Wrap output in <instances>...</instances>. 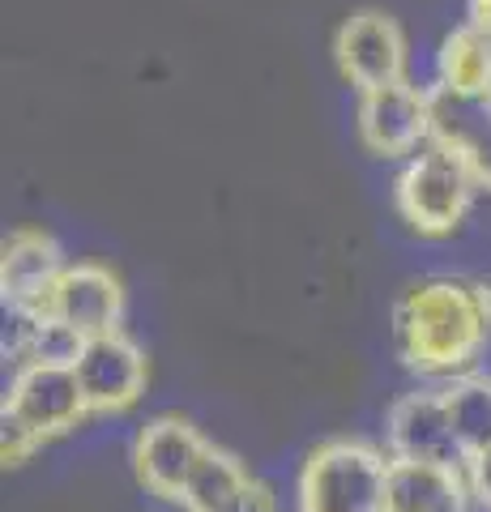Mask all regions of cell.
Segmentation results:
<instances>
[{"mask_svg":"<svg viewBox=\"0 0 491 512\" xmlns=\"http://www.w3.org/2000/svg\"><path fill=\"white\" fill-rule=\"evenodd\" d=\"M466 466L440 461H398L389 466V512H474Z\"/></svg>","mask_w":491,"mask_h":512,"instance_id":"cell-13","label":"cell"},{"mask_svg":"<svg viewBox=\"0 0 491 512\" xmlns=\"http://www.w3.org/2000/svg\"><path fill=\"white\" fill-rule=\"evenodd\" d=\"M466 474H470V487H474V504L483 512H491V448H483V453H474L466 461Z\"/></svg>","mask_w":491,"mask_h":512,"instance_id":"cell-19","label":"cell"},{"mask_svg":"<svg viewBox=\"0 0 491 512\" xmlns=\"http://www.w3.org/2000/svg\"><path fill=\"white\" fill-rule=\"evenodd\" d=\"M385 453L398 461H440V466H466L462 440H457L453 414L445 402V384L436 389L402 393L385 410Z\"/></svg>","mask_w":491,"mask_h":512,"instance_id":"cell-8","label":"cell"},{"mask_svg":"<svg viewBox=\"0 0 491 512\" xmlns=\"http://www.w3.org/2000/svg\"><path fill=\"white\" fill-rule=\"evenodd\" d=\"M39 448H43V440L35 436V431H26L22 423H13V419L0 414V461H5V470L26 466Z\"/></svg>","mask_w":491,"mask_h":512,"instance_id":"cell-17","label":"cell"},{"mask_svg":"<svg viewBox=\"0 0 491 512\" xmlns=\"http://www.w3.org/2000/svg\"><path fill=\"white\" fill-rule=\"evenodd\" d=\"M393 457L363 440H325L299 470V512H389Z\"/></svg>","mask_w":491,"mask_h":512,"instance_id":"cell-2","label":"cell"},{"mask_svg":"<svg viewBox=\"0 0 491 512\" xmlns=\"http://www.w3.org/2000/svg\"><path fill=\"white\" fill-rule=\"evenodd\" d=\"M39 316H52L60 325H69L82 342L103 338V333H120L124 286L112 269H103V265H90V261L65 265V274L52 286V295L43 299Z\"/></svg>","mask_w":491,"mask_h":512,"instance_id":"cell-10","label":"cell"},{"mask_svg":"<svg viewBox=\"0 0 491 512\" xmlns=\"http://www.w3.org/2000/svg\"><path fill=\"white\" fill-rule=\"evenodd\" d=\"M393 346L402 367L453 380L474 372L491 346V286L466 278H427L393 303Z\"/></svg>","mask_w":491,"mask_h":512,"instance_id":"cell-1","label":"cell"},{"mask_svg":"<svg viewBox=\"0 0 491 512\" xmlns=\"http://www.w3.org/2000/svg\"><path fill=\"white\" fill-rule=\"evenodd\" d=\"M0 414L13 423H22L26 431H35V436L47 444L56 436H69L73 427H82L90 419V406H86L82 384H77L73 363L30 359V363L13 367Z\"/></svg>","mask_w":491,"mask_h":512,"instance_id":"cell-4","label":"cell"},{"mask_svg":"<svg viewBox=\"0 0 491 512\" xmlns=\"http://www.w3.org/2000/svg\"><path fill=\"white\" fill-rule=\"evenodd\" d=\"M466 22L491 35V0H466Z\"/></svg>","mask_w":491,"mask_h":512,"instance_id":"cell-20","label":"cell"},{"mask_svg":"<svg viewBox=\"0 0 491 512\" xmlns=\"http://www.w3.org/2000/svg\"><path fill=\"white\" fill-rule=\"evenodd\" d=\"M445 402H449L466 461L474 453H483V448H491V376L462 372V376L445 380Z\"/></svg>","mask_w":491,"mask_h":512,"instance_id":"cell-15","label":"cell"},{"mask_svg":"<svg viewBox=\"0 0 491 512\" xmlns=\"http://www.w3.org/2000/svg\"><path fill=\"white\" fill-rule=\"evenodd\" d=\"M334 60L355 90H376L406 77V35L385 9L351 13L334 35Z\"/></svg>","mask_w":491,"mask_h":512,"instance_id":"cell-9","label":"cell"},{"mask_svg":"<svg viewBox=\"0 0 491 512\" xmlns=\"http://www.w3.org/2000/svg\"><path fill=\"white\" fill-rule=\"evenodd\" d=\"M432 94V141L466 163V171L491 192V94H457L427 86Z\"/></svg>","mask_w":491,"mask_h":512,"instance_id":"cell-12","label":"cell"},{"mask_svg":"<svg viewBox=\"0 0 491 512\" xmlns=\"http://www.w3.org/2000/svg\"><path fill=\"white\" fill-rule=\"evenodd\" d=\"M436 86L457 94H491V35L479 26H457L440 43L436 56Z\"/></svg>","mask_w":491,"mask_h":512,"instance_id":"cell-14","label":"cell"},{"mask_svg":"<svg viewBox=\"0 0 491 512\" xmlns=\"http://www.w3.org/2000/svg\"><path fill=\"white\" fill-rule=\"evenodd\" d=\"M359 141L376 158H410L432 141V94L410 77L359 90Z\"/></svg>","mask_w":491,"mask_h":512,"instance_id":"cell-5","label":"cell"},{"mask_svg":"<svg viewBox=\"0 0 491 512\" xmlns=\"http://www.w3.org/2000/svg\"><path fill=\"white\" fill-rule=\"evenodd\" d=\"M214 512H278V504H274V495H269V487L261 483V478H248V483L235 487Z\"/></svg>","mask_w":491,"mask_h":512,"instance_id":"cell-18","label":"cell"},{"mask_svg":"<svg viewBox=\"0 0 491 512\" xmlns=\"http://www.w3.org/2000/svg\"><path fill=\"white\" fill-rule=\"evenodd\" d=\"M205 448H210V440L188 419H180V414H158L133 440V474L150 495L180 508Z\"/></svg>","mask_w":491,"mask_h":512,"instance_id":"cell-7","label":"cell"},{"mask_svg":"<svg viewBox=\"0 0 491 512\" xmlns=\"http://www.w3.org/2000/svg\"><path fill=\"white\" fill-rule=\"evenodd\" d=\"M60 274H65V252L52 235L22 227L0 244V299H5V312L39 316L43 299L52 295Z\"/></svg>","mask_w":491,"mask_h":512,"instance_id":"cell-11","label":"cell"},{"mask_svg":"<svg viewBox=\"0 0 491 512\" xmlns=\"http://www.w3.org/2000/svg\"><path fill=\"white\" fill-rule=\"evenodd\" d=\"M248 478L252 474H248V466L240 457L227 453V448H218V444H210L205 448V457L197 461V474H193V483H188V491H184L180 512H214L235 487H244Z\"/></svg>","mask_w":491,"mask_h":512,"instance_id":"cell-16","label":"cell"},{"mask_svg":"<svg viewBox=\"0 0 491 512\" xmlns=\"http://www.w3.org/2000/svg\"><path fill=\"white\" fill-rule=\"evenodd\" d=\"M474 192H479V180L466 171L462 158L427 141L423 150L406 158L398 184H393V201H398V214L415 235L445 239L466 222Z\"/></svg>","mask_w":491,"mask_h":512,"instance_id":"cell-3","label":"cell"},{"mask_svg":"<svg viewBox=\"0 0 491 512\" xmlns=\"http://www.w3.org/2000/svg\"><path fill=\"white\" fill-rule=\"evenodd\" d=\"M73 372L86 393L90 419H112V414L133 410L146 397V384H150L146 355L124 333H103V338L82 342V350L73 359Z\"/></svg>","mask_w":491,"mask_h":512,"instance_id":"cell-6","label":"cell"}]
</instances>
